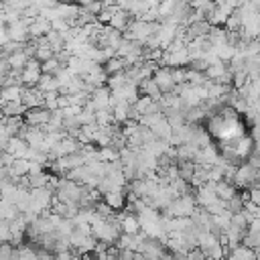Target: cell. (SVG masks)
<instances>
[{
  "instance_id": "6da1fadb",
  "label": "cell",
  "mask_w": 260,
  "mask_h": 260,
  "mask_svg": "<svg viewBox=\"0 0 260 260\" xmlns=\"http://www.w3.org/2000/svg\"><path fill=\"white\" fill-rule=\"evenodd\" d=\"M39 75H41V63L35 57H30V59H26V63L18 71V81L22 87H35Z\"/></svg>"
},
{
  "instance_id": "7a4b0ae2",
  "label": "cell",
  "mask_w": 260,
  "mask_h": 260,
  "mask_svg": "<svg viewBox=\"0 0 260 260\" xmlns=\"http://www.w3.org/2000/svg\"><path fill=\"white\" fill-rule=\"evenodd\" d=\"M49 116H51V110H47L45 106H35V108H26L22 112V120L24 124L28 126H43L49 122Z\"/></svg>"
},
{
  "instance_id": "3957f363",
  "label": "cell",
  "mask_w": 260,
  "mask_h": 260,
  "mask_svg": "<svg viewBox=\"0 0 260 260\" xmlns=\"http://www.w3.org/2000/svg\"><path fill=\"white\" fill-rule=\"evenodd\" d=\"M189 63V55L187 49H177V51H165L162 49V57L158 61V65H167V67H185Z\"/></svg>"
},
{
  "instance_id": "277c9868",
  "label": "cell",
  "mask_w": 260,
  "mask_h": 260,
  "mask_svg": "<svg viewBox=\"0 0 260 260\" xmlns=\"http://www.w3.org/2000/svg\"><path fill=\"white\" fill-rule=\"evenodd\" d=\"M152 79H154V83L158 85L160 93L173 91V87H175V81H173V77H171V67H167V65H158V67L152 71Z\"/></svg>"
},
{
  "instance_id": "5b68a950",
  "label": "cell",
  "mask_w": 260,
  "mask_h": 260,
  "mask_svg": "<svg viewBox=\"0 0 260 260\" xmlns=\"http://www.w3.org/2000/svg\"><path fill=\"white\" fill-rule=\"evenodd\" d=\"M258 256H260V248L252 250V248L244 246L242 242L228 250V258H232V260H256Z\"/></svg>"
},
{
  "instance_id": "8992f818",
  "label": "cell",
  "mask_w": 260,
  "mask_h": 260,
  "mask_svg": "<svg viewBox=\"0 0 260 260\" xmlns=\"http://www.w3.org/2000/svg\"><path fill=\"white\" fill-rule=\"evenodd\" d=\"M26 148H28L26 140H24L22 136H18V134H12V136H8V140H6V146H4V150H6V152H10L14 158H18V156H22V158H24V152H26Z\"/></svg>"
},
{
  "instance_id": "52a82bcc",
  "label": "cell",
  "mask_w": 260,
  "mask_h": 260,
  "mask_svg": "<svg viewBox=\"0 0 260 260\" xmlns=\"http://www.w3.org/2000/svg\"><path fill=\"white\" fill-rule=\"evenodd\" d=\"M81 79L83 81H87V83H91V85H106V79H108V73L104 71V67L100 65V63H95L87 73H83L81 75Z\"/></svg>"
},
{
  "instance_id": "ba28073f",
  "label": "cell",
  "mask_w": 260,
  "mask_h": 260,
  "mask_svg": "<svg viewBox=\"0 0 260 260\" xmlns=\"http://www.w3.org/2000/svg\"><path fill=\"white\" fill-rule=\"evenodd\" d=\"M102 201L108 203L112 209L120 211L126 205V195H124V191H104L102 193Z\"/></svg>"
},
{
  "instance_id": "9c48e42d",
  "label": "cell",
  "mask_w": 260,
  "mask_h": 260,
  "mask_svg": "<svg viewBox=\"0 0 260 260\" xmlns=\"http://www.w3.org/2000/svg\"><path fill=\"white\" fill-rule=\"evenodd\" d=\"M49 30H51V22H49L47 18H43V16H37V18L28 24V37H30V39L43 37V35L49 32Z\"/></svg>"
},
{
  "instance_id": "30bf717a",
  "label": "cell",
  "mask_w": 260,
  "mask_h": 260,
  "mask_svg": "<svg viewBox=\"0 0 260 260\" xmlns=\"http://www.w3.org/2000/svg\"><path fill=\"white\" fill-rule=\"evenodd\" d=\"M130 20H132V16L128 14V10H122V8H118L114 14H112V18H110V26L112 28H116V30H124L128 24H130Z\"/></svg>"
},
{
  "instance_id": "8fae6325",
  "label": "cell",
  "mask_w": 260,
  "mask_h": 260,
  "mask_svg": "<svg viewBox=\"0 0 260 260\" xmlns=\"http://www.w3.org/2000/svg\"><path fill=\"white\" fill-rule=\"evenodd\" d=\"M91 102L95 104V110H100V108H110L108 106V98H110V89H108V85H98L93 91H91Z\"/></svg>"
},
{
  "instance_id": "7c38bea8",
  "label": "cell",
  "mask_w": 260,
  "mask_h": 260,
  "mask_svg": "<svg viewBox=\"0 0 260 260\" xmlns=\"http://www.w3.org/2000/svg\"><path fill=\"white\" fill-rule=\"evenodd\" d=\"M28 169H30V160H28V158H22V156L14 158V160L8 165V173H10L12 179H14V177H20V175H28Z\"/></svg>"
},
{
  "instance_id": "4fadbf2b",
  "label": "cell",
  "mask_w": 260,
  "mask_h": 260,
  "mask_svg": "<svg viewBox=\"0 0 260 260\" xmlns=\"http://www.w3.org/2000/svg\"><path fill=\"white\" fill-rule=\"evenodd\" d=\"M138 93H144V95H148L152 100H158L160 98V89H158V85L154 83L152 77H146V79H142L138 83Z\"/></svg>"
},
{
  "instance_id": "5bb4252c",
  "label": "cell",
  "mask_w": 260,
  "mask_h": 260,
  "mask_svg": "<svg viewBox=\"0 0 260 260\" xmlns=\"http://www.w3.org/2000/svg\"><path fill=\"white\" fill-rule=\"evenodd\" d=\"M20 95H22V85H18V83L0 87V98L4 102H20Z\"/></svg>"
},
{
  "instance_id": "9a60e30c",
  "label": "cell",
  "mask_w": 260,
  "mask_h": 260,
  "mask_svg": "<svg viewBox=\"0 0 260 260\" xmlns=\"http://www.w3.org/2000/svg\"><path fill=\"white\" fill-rule=\"evenodd\" d=\"M35 87L41 89V91H57V89H59V83H57L55 75H51V73H41Z\"/></svg>"
},
{
  "instance_id": "2e32d148",
  "label": "cell",
  "mask_w": 260,
  "mask_h": 260,
  "mask_svg": "<svg viewBox=\"0 0 260 260\" xmlns=\"http://www.w3.org/2000/svg\"><path fill=\"white\" fill-rule=\"evenodd\" d=\"M213 191H215V195H217L219 199H225V201H228L232 195H236L238 189H236L230 181H223V179H221V181H215V183H213Z\"/></svg>"
},
{
  "instance_id": "e0dca14e",
  "label": "cell",
  "mask_w": 260,
  "mask_h": 260,
  "mask_svg": "<svg viewBox=\"0 0 260 260\" xmlns=\"http://www.w3.org/2000/svg\"><path fill=\"white\" fill-rule=\"evenodd\" d=\"M102 67H104V71H106L108 75H112V73L124 71V69H126V63H124V59H122V57L114 55V57H110L108 61H104V63H102Z\"/></svg>"
},
{
  "instance_id": "ac0fdd59",
  "label": "cell",
  "mask_w": 260,
  "mask_h": 260,
  "mask_svg": "<svg viewBox=\"0 0 260 260\" xmlns=\"http://www.w3.org/2000/svg\"><path fill=\"white\" fill-rule=\"evenodd\" d=\"M150 130H152V134L156 136V138H160V140H167L169 136H171V132H173V128H171V124L162 118V120H158L156 124H152L150 126Z\"/></svg>"
},
{
  "instance_id": "d6986e66",
  "label": "cell",
  "mask_w": 260,
  "mask_h": 260,
  "mask_svg": "<svg viewBox=\"0 0 260 260\" xmlns=\"http://www.w3.org/2000/svg\"><path fill=\"white\" fill-rule=\"evenodd\" d=\"M45 39H47V43H49V47L53 49V53H57V51H61L63 49V45H65V39L61 37V32H57V30H49V32H45Z\"/></svg>"
},
{
  "instance_id": "ffe728a7",
  "label": "cell",
  "mask_w": 260,
  "mask_h": 260,
  "mask_svg": "<svg viewBox=\"0 0 260 260\" xmlns=\"http://www.w3.org/2000/svg\"><path fill=\"white\" fill-rule=\"evenodd\" d=\"M4 59H6V63H8L10 69H22V65L26 63L28 57L22 51H14V53H8Z\"/></svg>"
},
{
  "instance_id": "44dd1931",
  "label": "cell",
  "mask_w": 260,
  "mask_h": 260,
  "mask_svg": "<svg viewBox=\"0 0 260 260\" xmlns=\"http://www.w3.org/2000/svg\"><path fill=\"white\" fill-rule=\"evenodd\" d=\"M24 110L26 108L22 106V102H4L2 108H0L2 116H22Z\"/></svg>"
},
{
  "instance_id": "7402d4cb",
  "label": "cell",
  "mask_w": 260,
  "mask_h": 260,
  "mask_svg": "<svg viewBox=\"0 0 260 260\" xmlns=\"http://www.w3.org/2000/svg\"><path fill=\"white\" fill-rule=\"evenodd\" d=\"M98 158L104 162H110L120 158V154H118V148H114L112 144H106V146H98Z\"/></svg>"
},
{
  "instance_id": "603a6c76",
  "label": "cell",
  "mask_w": 260,
  "mask_h": 260,
  "mask_svg": "<svg viewBox=\"0 0 260 260\" xmlns=\"http://www.w3.org/2000/svg\"><path fill=\"white\" fill-rule=\"evenodd\" d=\"M225 69H228V65H225L223 61H215V63H209V65L205 67V71H203V73H205V77H207V79H215V77H219Z\"/></svg>"
},
{
  "instance_id": "cb8c5ba5",
  "label": "cell",
  "mask_w": 260,
  "mask_h": 260,
  "mask_svg": "<svg viewBox=\"0 0 260 260\" xmlns=\"http://www.w3.org/2000/svg\"><path fill=\"white\" fill-rule=\"evenodd\" d=\"M47 179H49L47 169L45 171H39V173H30L28 175V189H32V187H45L47 185Z\"/></svg>"
},
{
  "instance_id": "d4e9b609",
  "label": "cell",
  "mask_w": 260,
  "mask_h": 260,
  "mask_svg": "<svg viewBox=\"0 0 260 260\" xmlns=\"http://www.w3.org/2000/svg\"><path fill=\"white\" fill-rule=\"evenodd\" d=\"M124 83H128V79H126V73H124V71L112 73V75H108V79H106V85H108V89H116V87H122Z\"/></svg>"
},
{
  "instance_id": "484cf974",
  "label": "cell",
  "mask_w": 260,
  "mask_h": 260,
  "mask_svg": "<svg viewBox=\"0 0 260 260\" xmlns=\"http://www.w3.org/2000/svg\"><path fill=\"white\" fill-rule=\"evenodd\" d=\"M112 122H114L112 108H100V110H95V124L98 126H108Z\"/></svg>"
},
{
  "instance_id": "4316f807",
  "label": "cell",
  "mask_w": 260,
  "mask_h": 260,
  "mask_svg": "<svg viewBox=\"0 0 260 260\" xmlns=\"http://www.w3.org/2000/svg\"><path fill=\"white\" fill-rule=\"evenodd\" d=\"M8 258H18L16 246L10 242H0V260H8Z\"/></svg>"
},
{
  "instance_id": "83f0119b",
  "label": "cell",
  "mask_w": 260,
  "mask_h": 260,
  "mask_svg": "<svg viewBox=\"0 0 260 260\" xmlns=\"http://www.w3.org/2000/svg\"><path fill=\"white\" fill-rule=\"evenodd\" d=\"M61 67V63L57 61V57L53 55V57H49V59H45V61H41V73H55L57 69Z\"/></svg>"
},
{
  "instance_id": "f1b7e54d",
  "label": "cell",
  "mask_w": 260,
  "mask_h": 260,
  "mask_svg": "<svg viewBox=\"0 0 260 260\" xmlns=\"http://www.w3.org/2000/svg\"><path fill=\"white\" fill-rule=\"evenodd\" d=\"M57 95L59 91H43V106L47 110H57Z\"/></svg>"
},
{
  "instance_id": "f546056e",
  "label": "cell",
  "mask_w": 260,
  "mask_h": 260,
  "mask_svg": "<svg viewBox=\"0 0 260 260\" xmlns=\"http://www.w3.org/2000/svg\"><path fill=\"white\" fill-rule=\"evenodd\" d=\"M242 244L252 248V250H258L260 248V234H244L242 236Z\"/></svg>"
},
{
  "instance_id": "4dcf8cb0",
  "label": "cell",
  "mask_w": 260,
  "mask_h": 260,
  "mask_svg": "<svg viewBox=\"0 0 260 260\" xmlns=\"http://www.w3.org/2000/svg\"><path fill=\"white\" fill-rule=\"evenodd\" d=\"M75 118H77L79 126H83V124H93V122H95V112H87V110H81L79 114H75Z\"/></svg>"
},
{
  "instance_id": "1f68e13d",
  "label": "cell",
  "mask_w": 260,
  "mask_h": 260,
  "mask_svg": "<svg viewBox=\"0 0 260 260\" xmlns=\"http://www.w3.org/2000/svg\"><path fill=\"white\" fill-rule=\"evenodd\" d=\"M187 67V65H185ZM185 67H171V77L175 81V85L185 83Z\"/></svg>"
},
{
  "instance_id": "d6a6232c",
  "label": "cell",
  "mask_w": 260,
  "mask_h": 260,
  "mask_svg": "<svg viewBox=\"0 0 260 260\" xmlns=\"http://www.w3.org/2000/svg\"><path fill=\"white\" fill-rule=\"evenodd\" d=\"M51 28H53V30H57V32H63V30H67V28H69V22H67L65 18L57 16V18H53V20H51Z\"/></svg>"
},
{
  "instance_id": "836d02e7",
  "label": "cell",
  "mask_w": 260,
  "mask_h": 260,
  "mask_svg": "<svg viewBox=\"0 0 260 260\" xmlns=\"http://www.w3.org/2000/svg\"><path fill=\"white\" fill-rule=\"evenodd\" d=\"M81 6H83L85 10H89L91 14H98V12L104 8V2H102V0H89L87 4H81Z\"/></svg>"
},
{
  "instance_id": "e575fe53",
  "label": "cell",
  "mask_w": 260,
  "mask_h": 260,
  "mask_svg": "<svg viewBox=\"0 0 260 260\" xmlns=\"http://www.w3.org/2000/svg\"><path fill=\"white\" fill-rule=\"evenodd\" d=\"M67 104H69L67 93H59V95H57V108H65Z\"/></svg>"
},
{
  "instance_id": "d590c367",
  "label": "cell",
  "mask_w": 260,
  "mask_h": 260,
  "mask_svg": "<svg viewBox=\"0 0 260 260\" xmlns=\"http://www.w3.org/2000/svg\"><path fill=\"white\" fill-rule=\"evenodd\" d=\"M205 2H207V0H189V6H191V8H201Z\"/></svg>"
}]
</instances>
